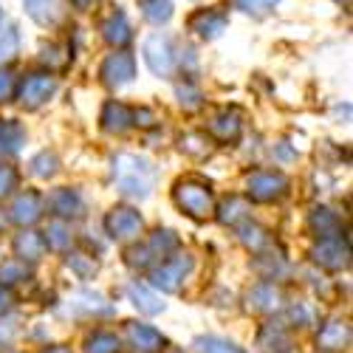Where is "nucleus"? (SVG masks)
<instances>
[{
    "instance_id": "45",
    "label": "nucleus",
    "mask_w": 353,
    "mask_h": 353,
    "mask_svg": "<svg viewBox=\"0 0 353 353\" xmlns=\"http://www.w3.org/2000/svg\"><path fill=\"white\" fill-rule=\"evenodd\" d=\"M12 336H14V328H12V325L3 328V322H0V345H6Z\"/></svg>"
},
{
    "instance_id": "2",
    "label": "nucleus",
    "mask_w": 353,
    "mask_h": 353,
    "mask_svg": "<svg viewBox=\"0 0 353 353\" xmlns=\"http://www.w3.org/2000/svg\"><path fill=\"white\" fill-rule=\"evenodd\" d=\"M172 201L184 215H190L192 221H207L212 212H215V195H212V187L207 181L195 179H181L175 181L172 187Z\"/></svg>"
},
{
    "instance_id": "30",
    "label": "nucleus",
    "mask_w": 353,
    "mask_h": 353,
    "mask_svg": "<svg viewBox=\"0 0 353 353\" xmlns=\"http://www.w3.org/2000/svg\"><path fill=\"white\" fill-rule=\"evenodd\" d=\"M139 6H141L144 20L153 26H161L172 17V0H139Z\"/></svg>"
},
{
    "instance_id": "46",
    "label": "nucleus",
    "mask_w": 353,
    "mask_h": 353,
    "mask_svg": "<svg viewBox=\"0 0 353 353\" xmlns=\"http://www.w3.org/2000/svg\"><path fill=\"white\" fill-rule=\"evenodd\" d=\"M43 353H71V347H65V345H51V347H46Z\"/></svg>"
},
{
    "instance_id": "47",
    "label": "nucleus",
    "mask_w": 353,
    "mask_h": 353,
    "mask_svg": "<svg viewBox=\"0 0 353 353\" xmlns=\"http://www.w3.org/2000/svg\"><path fill=\"white\" fill-rule=\"evenodd\" d=\"M91 3H94V0H71V6H74V9H79V12H85Z\"/></svg>"
},
{
    "instance_id": "9",
    "label": "nucleus",
    "mask_w": 353,
    "mask_h": 353,
    "mask_svg": "<svg viewBox=\"0 0 353 353\" xmlns=\"http://www.w3.org/2000/svg\"><path fill=\"white\" fill-rule=\"evenodd\" d=\"M226 26H229V14L221 9V6H212V9H198L187 28L192 34H198L201 40H218L223 32H226Z\"/></svg>"
},
{
    "instance_id": "18",
    "label": "nucleus",
    "mask_w": 353,
    "mask_h": 353,
    "mask_svg": "<svg viewBox=\"0 0 353 353\" xmlns=\"http://www.w3.org/2000/svg\"><path fill=\"white\" fill-rule=\"evenodd\" d=\"M102 128L108 133H116V136L128 133L133 128V110L125 102H108L102 110Z\"/></svg>"
},
{
    "instance_id": "13",
    "label": "nucleus",
    "mask_w": 353,
    "mask_h": 353,
    "mask_svg": "<svg viewBox=\"0 0 353 353\" xmlns=\"http://www.w3.org/2000/svg\"><path fill=\"white\" fill-rule=\"evenodd\" d=\"M110 311H113V305H108V300L102 294L88 291V288L71 294V300L65 305V314H71V316H105Z\"/></svg>"
},
{
    "instance_id": "4",
    "label": "nucleus",
    "mask_w": 353,
    "mask_h": 353,
    "mask_svg": "<svg viewBox=\"0 0 353 353\" xmlns=\"http://www.w3.org/2000/svg\"><path fill=\"white\" fill-rule=\"evenodd\" d=\"M144 63L156 77H172L175 65H179V54L172 48V40L167 34H150L144 40Z\"/></svg>"
},
{
    "instance_id": "17",
    "label": "nucleus",
    "mask_w": 353,
    "mask_h": 353,
    "mask_svg": "<svg viewBox=\"0 0 353 353\" xmlns=\"http://www.w3.org/2000/svg\"><path fill=\"white\" fill-rule=\"evenodd\" d=\"M26 144V130L14 119H0V161L14 159Z\"/></svg>"
},
{
    "instance_id": "35",
    "label": "nucleus",
    "mask_w": 353,
    "mask_h": 353,
    "mask_svg": "<svg viewBox=\"0 0 353 353\" xmlns=\"http://www.w3.org/2000/svg\"><path fill=\"white\" fill-rule=\"evenodd\" d=\"M195 345H198L201 353H243L234 342L221 339V336H201Z\"/></svg>"
},
{
    "instance_id": "27",
    "label": "nucleus",
    "mask_w": 353,
    "mask_h": 353,
    "mask_svg": "<svg viewBox=\"0 0 353 353\" xmlns=\"http://www.w3.org/2000/svg\"><path fill=\"white\" fill-rule=\"evenodd\" d=\"M249 218V203L243 198H226L218 210V221L226 226H238Z\"/></svg>"
},
{
    "instance_id": "41",
    "label": "nucleus",
    "mask_w": 353,
    "mask_h": 353,
    "mask_svg": "<svg viewBox=\"0 0 353 353\" xmlns=\"http://www.w3.org/2000/svg\"><path fill=\"white\" fill-rule=\"evenodd\" d=\"M14 187H17V170H14V167H6V164H0V198L12 195Z\"/></svg>"
},
{
    "instance_id": "28",
    "label": "nucleus",
    "mask_w": 353,
    "mask_h": 353,
    "mask_svg": "<svg viewBox=\"0 0 353 353\" xmlns=\"http://www.w3.org/2000/svg\"><path fill=\"white\" fill-rule=\"evenodd\" d=\"M308 223H311V229H314L316 238H328V234H339V218H336L331 210H325V207H316V210L311 212Z\"/></svg>"
},
{
    "instance_id": "37",
    "label": "nucleus",
    "mask_w": 353,
    "mask_h": 353,
    "mask_svg": "<svg viewBox=\"0 0 353 353\" xmlns=\"http://www.w3.org/2000/svg\"><path fill=\"white\" fill-rule=\"evenodd\" d=\"M40 60L51 68H65L68 60H71V51L65 46H43V54H40Z\"/></svg>"
},
{
    "instance_id": "23",
    "label": "nucleus",
    "mask_w": 353,
    "mask_h": 353,
    "mask_svg": "<svg viewBox=\"0 0 353 353\" xmlns=\"http://www.w3.org/2000/svg\"><path fill=\"white\" fill-rule=\"evenodd\" d=\"M14 254L26 263H34V260H40L43 254H46V241H43V234H37V232H20L17 238H14Z\"/></svg>"
},
{
    "instance_id": "51",
    "label": "nucleus",
    "mask_w": 353,
    "mask_h": 353,
    "mask_svg": "<svg viewBox=\"0 0 353 353\" xmlns=\"http://www.w3.org/2000/svg\"><path fill=\"white\" fill-rule=\"evenodd\" d=\"M172 353H179V350H172Z\"/></svg>"
},
{
    "instance_id": "7",
    "label": "nucleus",
    "mask_w": 353,
    "mask_h": 353,
    "mask_svg": "<svg viewBox=\"0 0 353 353\" xmlns=\"http://www.w3.org/2000/svg\"><path fill=\"white\" fill-rule=\"evenodd\" d=\"M54 91H57V79L51 74H28L17 88V97L26 110H37L54 97Z\"/></svg>"
},
{
    "instance_id": "11",
    "label": "nucleus",
    "mask_w": 353,
    "mask_h": 353,
    "mask_svg": "<svg viewBox=\"0 0 353 353\" xmlns=\"http://www.w3.org/2000/svg\"><path fill=\"white\" fill-rule=\"evenodd\" d=\"M43 218V195L34 192V190H26L20 192L14 201H12V207H9V221H14L17 226H34L37 221Z\"/></svg>"
},
{
    "instance_id": "6",
    "label": "nucleus",
    "mask_w": 353,
    "mask_h": 353,
    "mask_svg": "<svg viewBox=\"0 0 353 353\" xmlns=\"http://www.w3.org/2000/svg\"><path fill=\"white\" fill-rule=\"evenodd\" d=\"M350 257V246L342 234H328V238H319V243L311 249V260L316 266L328 269V272H342L347 269Z\"/></svg>"
},
{
    "instance_id": "31",
    "label": "nucleus",
    "mask_w": 353,
    "mask_h": 353,
    "mask_svg": "<svg viewBox=\"0 0 353 353\" xmlns=\"http://www.w3.org/2000/svg\"><path fill=\"white\" fill-rule=\"evenodd\" d=\"M122 342L110 331H94L85 339V353H119Z\"/></svg>"
},
{
    "instance_id": "44",
    "label": "nucleus",
    "mask_w": 353,
    "mask_h": 353,
    "mask_svg": "<svg viewBox=\"0 0 353 353\" xmlns=\"http://www.w3.org/2000/svg\"><path fill=\"white\" fill-rule=\"evenodd\" d=\"M12 303H14V300H12V294H9L3 285H0V314H6V311L12 308Z\"/></svg>"
},
{
    "instance_id": "20",
    "label": "nucleus",
    "mask_w": 353,
    "mask_h": 353,
    "mask_svg": "<svg viewBox=\"0 0 353 353\" xmlns=\"http://www.w3.org/2000/svg\"><path fill=\"white\" fill-rule=\"evenodd\" d=\"M128 297L133 300V305L141 311V314H147V316H153V314H161L164 311V303H161V297L153 291V288H147L144 283H139V280H133L130 285H128Z\"/></svg>"
},
{
    "instance_id": "10",
    "label": "nucleus",
    "mask_w": 353,
    "mask_h": 353,
    "mask_svg": "<svg viewBox=\"0 0 353 353\" xmlns=\"http://www.w3.org/2000/svg\"><path fill=\"white\" fill-rule=\"evenodd\" d=\"M99 77L108 88H122L128 82H133L136 77V60L128 54V51H119V54H110L108 60L102 63L99 68Z\"/></svg>"
},
{
    "instance_id": "34",
    "label": "nucleus",
    "mask_w": 353,
    "mask_h": 353,
    "mask_svg": "<svg viewBox=\"0 0 353 353\" xmlns=\"http://www.w3.org/2000/svg\"><path fill=\"white\" fill-rule=\"evenodd\" d=\"M68 269L77 274V277H82V280H88V277H94L97 274V269H99V263L91 257V254H82V252H74V254H68Z\"/></svg>"
},
{
    "instance_id": "40",
    "label": "nucleus",
    "mask_w": 353,
    "mask_h": 353,
    "mask_svg": "<svg viewBox=\"0 0 353 353\" xmlns=\"http://www.w3.org/2000/svg\"><path fill=\"white\" fill-rule=\"evenodd\" d=\"M28 277V269L23 266V263H6V266H0V283H20Z\"/></svg>"
},
{
    "instance_id": "15",
    "label": "nucleus",
    "mask_w": 353,
    "mask_h": 353,
    "mask_svg": "<svg viewBox=\"0 0 353 353\" xmlns=\"http://www.w3.org/2000/svg\"><path fill=\"white\" fill-rule=\"evenodd\" d=\"M347 342H350V325L345 319H328L316 334V347L325 353H336L347 347Z\"/></svg>"
},
{
    "instance_id": "12",
    "label": "nucleus",
    "mask_w": 353,
    "mask_h": 353,
    "mask_svg": "<svg viewBox=\"0 0 353 353\" xmlns=\"http://www.w3.org/2000/svg\"><path fill=\"white\" fill-rule=\"evenodd\" d=\"M48 210L57 221H74V218H82L85 212V203H82V195L71 187H60L48 195Z\"/></svg>"
},
{
    "instance_id": "39",
    "label": "nucleus",
    "mask_w": 353,
    "mask_h": 353,
    "mask_svg": "<svg viewBox=\"0 0 353 353\" xmlns=\"http://www.w3.org/2000/svg\"><path fill=\"white\" fill-rule=\"evenodd\" d=\"M14 94H17V77H14L9 68L0 65V105H3V102H12Z\"/></svg>"
},
{
    "instance_id": "43",
    "label": "nucleus",
    "mask_w": 353,
    "mask_h": 353,
    "mask_svg": "<svg viewBox=\"0 0 353 353\" xmlns=\"http://www.w3.org/2000/svg\"><path fill=\"white\" fill-rule=\"evenodd\" d=\"M133 125H141V128H150L153 125V113L141 108V110H133Z\"/></svg>"
},
{
    "instance_id": "26",
    "label": "nucleus",
    "mask_w": 353,
    "mask_h": 353,
    "mask_svg": "<svg viewBox=\"0 0 353 353\" xmlns=\"http://www.w3.org/2000/svg\"><path fill=\"white\" fill-rule=\"evenodd\" d=\"M46 249H54V252H65L71 243H74V234H71V226L65 221H54L48 223L46 229Z\"/></svg>"
},
{
    "instance_id": "1",
    "label": "nucleus",
    "mask_w": 353,
    "mask_h": 353,
    "mask_svg": "<svg viewBox=\"0 0 353 353\" xmlns=\"http://www.w3.org/2000/svg\"><path fill=\"white\" fill-rule=\"evenodd\" d=\"M110 172H113L116 190L128 198H136V201L150 198V192L156 187V167L136 153H119L113 159Z\"/></svg>"
},
{
    "instance_id": "29",
    "label": "nucleus",
    "mask_w": 353,
    "mask_h": 353,
    "mask_svg": "<svg viewBox=\"0 0 353 353\" xmlns=\"http://www.w3.org/2000/svg\"><path fill=\"white\" fill-rule=\"evenodd\" d=\"M234 229H238L241 241H243L252 252H263V249L269 246V234H266V229H260V226H257V223H252L249 218H246L243 223H238Z\"/></svg>"
},
{
    "instance_id": "14",
    "label": "nucleus",
    "mask_w": 353,
    "mask_h": 353,
    "mask_svg": "<svg viewBox=\"0 0 353 353\" xmlns=\"http://www.w3.org/2000/svg\"><path fill=\"white\" fill-rule=\"evenodd\" d=\"M125 336H128L130 347H136L139 353H161L167 345V339L153 325H144V322H128Z\"/></svg>"
},
{
    "instance_id": "50",
    "label": "nucleus",
    "mask_w": 353,
    "mask_h": 353,
    "mask_svg": "<svg viewBox=\"0 0 353 353\" xmlns=\"http://www.w3.org/2000/svg\"><path fill=\"white\" fill-rule=\"evenodd\" d=\"M0 26H3V9H0Z\"/></svg>"
},
{
    "instance_id": "48",
    "label": "nucleus",
    "mask_w": 353,
    "mask_h": 353,
    "mask_svg": "<svg viewBox=\"0 0 353 353\" xmlns=\"http://www.w3.org/2000/svg\"><path fill=\"white\" fill-rule=\"evenodd\" d=\"M3 226H6V215L0 212V232H3Z\"/></svg>"
},
{
    "instance_id": "5",
    "label": "nucleus",
    "mask_w": 353,
    "mask_h": 353,
    "mask_svg": "<svg viewBox=\"0 0 353 353\" xmlns=\"http://www.w3.org/2000/svg\"><path fill=\"white\" fill-rule=\"evenodd\" d=\"M246 192L257 203H272V201H280L288 192V179L283 172H274V170H260V172H252L246 179Z\"/></svg>"
},
{
    "instance_id": "24",
    "label": "nucleus",
    "mask_w": 353,
    "mask_h": 353,
    "mask_svg": "<svg viewBox=\"0 0 353 353\" xmlns=\"http://www.w3.org/2000/svg\"><path fill=\"white\" fill-rule=\"evenodd\" d=\"M260 347L266 350V353H288L291 350V336L283 325H266L260 334Z\"/></svg>"
},
{
    "instance_id": "19",
    "label": "nucleus",
    "mask_w": 353,
    "mask_h": 353,
    "mask_svg": "<svg viewBox=\"0 0 353 353\" xmlns=\"http://www.w3.org/2000/svg\"><path fill=\"white\" fill-rule=\"evenodd\" d=\"M102 37H105L110 46H116V48L128 46V43L133 40V28H130V23H128V14H125V12L108 14V20L102 23Z\"/></svg>"
},
{
    "instance_id": "38",
    "label": "nucleus",
    "mask_w": 353,
    "mask_h": 353,
    "mask_svg": "<svg viewBox=\"0 0 353 353\" xmlns=\"http://www.w3.org/2000/svg\"><path fill=\"white\" fill-rule=\"evenodd\" d=\"M277 3L280 0H234V6H238L241 12H246V14H252V17H266Z\"/></svg>"
},
{
    "instance_id": "33",
    "label": "nucleus",
    "mask_w": 353,
    "mask_h": 353,
    "mask_svg": "<svg viewBox=\"0 0 353 353\" xmlns=\"http://www.w3.org/2000/svg\"><path fill=\"white\" fill-rule=\"evenodd\" d=\"M17 54H20V32L17 26H6L3 34H0V65L12 63Z\"/></svg>"
},
{
    "instance_id": "42",
    "label": "nucleus",
    "mask_w": 353,
    "mask_h": 353,
    "mask_svg": "<svg viewBox=\"0 0 353 353\" xmlns=\"http://www.w3.org/2000/svg\"><path fill=\"white\" fill-rule=\"evenodd\" d=\"M179 102H181V108L195 110V108L201 105V94L195 91L192 85H181V88H179Z\"/></svg>"
},
{
    "instance_id": "22",
    "label": "nucleus",
    "mask_w": 353,
    "mask_h": 353,
    "mask_svg": "<svg viewBox=\"0 0 353 353\" xmlns=\"http://www.w3.org/2000/svg\"><path fill=\"white\" fill-rule=\"evenodd\" d=\"M23 6L28 12V17L40 26H57L63 17L60 0H23Z\"/></svg>"
},
{
    "instance_id": "36",
    "label": "nucleus",
    "mask_w": 353,
    "mask_h": 353,
    "mask_svg": "<svg viewBox=\"0 0 353 353\" xmlns=\"http://www.w3.org/2000/svg\"><path fill=\"white\" fill-rule=\"evenodd\" d=\"M57 167H60V161H57V156L48 150H43L40 156L32 159V175H37V179H51L57 172Z\"/></svg>"
},
{
    "instance_id": "49",
    "label": "nucleus",
    "mask_w": 353,
    "mask_h": 353,
    "mask_svg": "<svg viewBox=\"0 0 353 353\" xmlns=\"http://www.w3.org/2000/svg\"><path fill=\"white\" fill-rule=\"evenodd\" d=\"M336 3H342V6H350V0H336Z\"/></svg>"
},
{
    "instance_id": "16",
    "label": "nucleus",
    "mask_w": 353,
    "mask_h": 353,
    "mask_svg": "<svg viewBox=\"0 0 353 353\" xmlns=\"http://www.w3.org/2000/svg\"><path fill=\"white\" fill-rule=\"evenodd\" d=\"M210 133H212L221 144L238 141L241 133H243V119H241V113H238V110H221L218 116H212Z\"/></svg>"
},
{
    "instance_id": "25",
    "label": "nucleus",
    "mask_w": 353,
    "mask_h": 353,
    "mask_svg": "<svg viewBox=\"0 0 353 353\" xmlns=\"http://www.w3.org/2000/svg\"><path fill=\"white\" fill-rule=\"evenodd\" d=\"M147 249H150L153 257L161 263L164 257H170L175 249H179V238H175V232H170V229H156L150 238H147Z\"/></svg>"
},
{
    "instance_id": "3",
    "label": "nucleus",
    "mask_w": 353,
    "mask_h": 353,
    "mask_svg": "<svg viewBox=\"0 0 353 353\" xmlns=\"http://www.w3.org/2000/svg\"><path fill=\"white\" fill-rule=\"evenodd\" d=\"M192 269H195V257L190 252L170 254V257H164L161 263H156V266L150 269V283H153V288L175 294L184 285V280L192 274Z\"/></svg>"
},
{
    "instance_id": "32",
    "label": "nucleus",
    "mask_w": 353,
    "mask_h": 353,
    "mask_svg": "<svg viewBox=\"0 0 353 353\" xmlns=\"http://www.w3.org/2000/svg\"><path fill=\"white\" fill-rule=\"evenodd\" d=\"M179 147H181V153L192 156V159H207L210 156V139L203 136V133H184L179 139Z\"/></svg>"
},
{
    "instance_id": "21",
    "label": "nucleus",
    "mask_w": 353,
    "mask_h": 353,
    "mask_svg": "<svg viewBox=\"0 0 353 353\" xmlns=\"http://www.w3.org/2000/svg\"><path fill=\"white\" fill-rule=\"evenodd\" d=\"M249 308L252 311H260V314H272L280 308V291L274 283H257L252 291H249Z\"/></svg>"
},
{
    "instance_id": "8",
    "label": "nucleus",
    "mask_w": 353,
    "mask_h": 353,
    "mask_svg": "<svg viewBox=\"0 0 353 353\" xmlns=\"http://www.w3.org/2000/svg\"><path fill=\"white\" fill-rule=\"evenodd\" d=\"M141 226L144 221L133 207H113L105 215V232L113 241H136L141 234Z\"/></svg>"
}]
</instances>
